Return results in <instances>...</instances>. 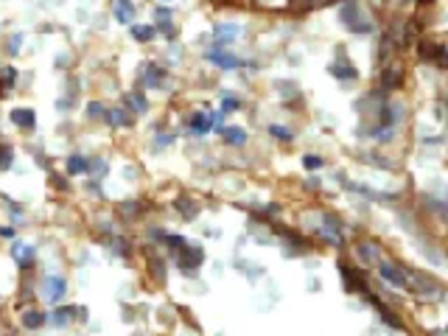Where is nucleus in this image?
<instances>
[{"label": "nucleus", "mask_w": 448, "mask_h": 336, "mask_svg": "<svg viewBox=\"0 0 448 336\" xmlns=\"http://www.w3.org/2000/svg\"><path fill=\"white\" fill-rule=\"evenodd\" d=\"M171 140H174L171 135H160V137H154V146H157V143H160V146H168Z\"/></svg>", "instance_id": "29"}, {"label": "nucleus", "mask_w": 448, "mask_h": 336, "mask_svg": "<svg viewBox=\"0 0 448 336\" xmlns=\"http://www.w3.org/2000/svg\"><path fill=\"white\" fill-rule=\"evenodd\" d=\"M0 236H3V238H14V230H11V227H3V230H0Z\"/></svg>", "instance_id": "30"}, {"label": "nucleus", "mask_w": 448, "mask_h": 336, "mask_svg": "<svg viewBox=\"0 0 448 336\" xmlns=\"http://www.w3.org/2000/svg\"><path fill=\"white\" fill-rule=\"evenodd\" d=\"M179 205L185 208V219H193V216H196V205H193L191 199H185V196H182V199H177V208H179Z\"/></svg>", "instance_id": "25"}, {"label": "nucleus", "mask_w": 448, "mask_h": 336, "mask_svg": "<svg viewBox=\"0 0 448 336\" xmlns=\"http://www.w3.org/2000/svg\"><path fill=\"white\" fill-rule=\"evenodd\" d=\"M70 314H73V308H56V311H53L56 328H67V325H70Z\"/></svg>", "instance_id": "19"}, {"label": "nucleus", "mask_w": 448, "mask_h": 336, "mask_svg": "<svg viewBox=\"0 0 448 336\" xmlns=\"http://www.w3.org/2000/svg\"><path fill=\"white\" fill-rule=\"evenodd\" d=\"M269 135L280 137V140H292V129H286V126H278V123H272V126H269Z\"/></svg>", "instance_id": "24"}, {"label": "nucleus", "mask_w": 448, "mask_h": 336, "mask_svg": "<svg viewBox=\"0 0 448 336\" xmlns=\"http://www.w3.org/2000/svg\"><path fill=\"white\" fill-rule=\"evenodd\" d=\"M401 84V70L398 67H392V70L384 73V90H395Z\"/></svg>", "instance_id": "21"}, {"label": "nucleus", "mask_w": 448, "mask_h": 336, "mask_svg": "<svg viewBox=\"0 0 448 336\" xmlns=\"http://www.w3.org/2000/svg\"><path fill=\"white\" fill-rule=\"evenodd\" d=\"M115 20L123 22V25H135V3L132 0H115Z\"/></svg>", "instance_id": "5"}, {"label": "nucleus", "mask_w": 448, "mask_h": 336, "mask_svg": "<svg viewBox=\"0 0 448 336\" xmlns=\"http://www.w3.org/2000/svg\"><path fill=\"white\" fill-rule=\"evenodd\" d=\"M87 115L98 118V115H104V107H101V104H90V107H87Z\"/></svg>", "instance_id": "28"}, {"label": "nucleus", "mask_w": 448, "mask_h": 336, "mask_svg": "<svg viewBox=\"0 0 448 336\" xmlns=\"http://www.w3.org/2000/svg\"><path fill=\"white\" fill-rule=\"evenodd\" d=\"M205 59L210 64H216V67H224V70H235V67H241V59H235L233 53H227V50H210Z\"/></svg>", "instance_id": "4"}, {"label": "nucleus", "mask_w": 448, "mask_h": 336, "mask_svg": "<svg viewBox=\"0 0 448 336\" xmlns=\"http://www.w3.org/2000/svg\"><path fill=\"white\" fill-rule=\"evenodd\" d=\"M45 320H48V317H45L42 311H25V314H22V325H25V328H31V331L42 328Z\"/></svg>", "instance_id": "16"}, {"label": "nucleus", "mask_w": 448, "mask_h": 336, "mask_svg": "<svg viewBox=\"0 0 448 336\" xmlns=\"http://www.w3.org/2000/svg\"><path fill=\"white\" fill-rule=\"evenodd\" d=\"M107 121L112 123V126H129V118L123 109H109L107 112Z\"/></svg>", "instance_id": "20"}, {"label": "nucleus", "mask_w": 448, "mask_h": 336, "mask_svg": "<svg viewBox=\"0 0 448 336\" xmlns=\"http://www.w3.org/2000/svg\"><path fill=\"white\" fill-rule=\"evenodd\" d=\"M154 34H157L154 25H132V36L137 42H149V39H154Z\"/></svg>", "instance_id": "18"}, {"label": "nucleus", "mask_w": 448, "mask_h": 336, "mask_svg": "<svg viewBox=\"0 0 448 336\" xmlns=\"http://www.w3.org/2000/svg\"><path fill=\"white\" fill-rule=\"evenodd\" d=\"M331 76H336L342 81H350V79H356V67L345 56H336V62L331 64Z\"/></svg>", "instance_id": "8"}, {"label": "nucleus", "mask_w": 448, "mask_h": 336, "mask_svg": "<svg viewBox=\"0 0 448 336\" xmlns=\"http://www.w3.org/2000/svg\"><path fill=\"white\" fill-rule=\"evenodd\" d=\"M154 22H157V31H165V36H168V39H174V36H177V31H174V25H171V8L157 6Z\"/></svg>", "instance_id": "7"}, {"label": "nucleus", "mask_w": 448, "mask_h": 336, "mask_svg": "<svg viewBox=\"0 0 448 336\" xmlns=\"http://www.w3.org/2000/svg\"><path fill=\"white\" fill-rule=\"evenodd\" d=\"M221 137H224L230 146H244V143H247V132H244V129H238V126L221 129Z\"/></svg>", "instance_id": "14"}, {"label": "nucleus", "mask_w": 448, "mask_h": 336, "mask_svg": "<svg viewBox=\"0 0 448 336\" xmlns=\"http://www.w3.org/2000/svg\"><path fill=\"white\" fill-rule=\"evenodd\" d=\"M11 160H14V151L8 146H0V168H11Z\"/></svg>", "instance_id": "23"}, {"label": "nucleus", "mask_w": 448, "mask_h": 336, "mask_svg": "<svg viewBox=\"0 0 448 336\" xmlns=\"http://www.w3.org/2000/svg\"><path fill=\"white\" fill-rule=\"evenodd\" d=\"M378 269H381V278L384 280H390L392 286H406L409 280H406V275H404V269H398V266H392V264H378Z\"/></svg>", "instance_id": "9"}, {"label": "nucleus", "mask_w": 448, "mask_h": 336, "mask_svg": "<svg viewBox=\"0 0 448 336\" xmlns=\"http://www.w3.org/2000/svg\"><path fill=\"white\" fill-rule=\"evenodd\" d=\"M42 292H45V297H48L50 303H59L64 294H67V280L59 278V275H53V278H45Z\"/></svg>", "instance_id": "2"}, {"label": "nucleus", "mask_w": 448, "mask_h": 336, "mask_svg": "<svg viewBox=\"0 0 448 336\" xmlns=\"http://www.w3.org/2000/svg\"><path fill=\"white\" fill-rule=\"evenodd\" d=\"M11 255H14V261L20 266H34V261H36V250L31 244H14V247H11Z\"/></svg>", "instance_id": "6"}, {"label": "nucleus", "mask_w": 448, "mask_h": 336, "mask_svg": "<svg viewBox=\"0 0 448 336\" xmlns=\"http://www.w3.org/2000/svg\"><path fill=\"white\" fill-rule=\"evenodd\" d=\"M126 107L135 109V115L149 112V104H146V98H143L140 93H129V95H126Z\"/></svg>", "instance_id": "17"}, {"label": "nucleus", "mask_w": 448, "mask_h": 336, "mask_svg": "<svg viewBox=\"0 0 448 336\" xmlns=\"http://www.w3.org/2000/svg\"><path fill=\"white\" fill-rule=\"evenodd\" d=\"M238 31H241V25H235V22L216 25V42H219V45H230L233 39H238Z\"/></svg>", "instance_id": "10"}, {"label": "nucleus", "mask_w": 448, "mask_h": 336, "mask_svg": "<svg viewBox=\"0 0 448 336\" xmlns=\"http://www.w3.org/2000/svg\"><path fill=\"white\" fill-rule=\"evenodd\" d=\"M356 255H362V261L364 264H376L378 258H381V250H378L376 244H359V247H356Z\"/></svg>", "instance_id": "13"}, {"label": "nucleus", "mask_w": 448, "mask_h": 336, "mask_svg": "<svg viewBox=\"0 0 448 336\" xmlns=\"http://www.w3.org/2000/svg\"><path fill=\"white\" fill-rule=\"evenodd\" d=\"M87 168H90L87 157H81V154H70V157H67V168H64V171H67V174H84Z\"/></svg>", "instance_id": "15"}, {"label": "nucleus", "mask_w": 448, "mask_h": 336, "mask_svg": "<svg viewBox=\"0 0 448 336\" xmlns=\"http://www.w3.org/2000/svg\"><path fill=\"white\" fill-rule=\"evenodd\" d=\"M213 129V118L205 112H196L191 118V132H196V135H205V132H210Z\"/></svg>", "instance_id": "12"}, {"label": "nucleus", "mask_w": 448, "mask_h": 336, "mask_svg": "<svg viewBox=\"0 0 448 336\" xmlns=\"http://www.w3.org/2000/svg\"><path fill=\"white\" fill-rule=\"evenodd\" d=\"M8 118H11V123H14V126L28 129V132L36 126V112H34V109H28V107H17V109H11V112H8Z\"/></svg>", "instance_id": "3"}, {"label": "nucleus", "mask_w": 448, "mask_h": 336, "mask_svg": "<svg viewBox=\"0 0 448 336\" xmlns=\"http://www.w3.org/2000/svg\"><path fill=\"white\" fill-rule=\"evenodd\" d=\"M303 165H306L308 171H317V168L322 165V160H320V157H314V154H308V157H303Z\"/></svg>", "instance_id": "26"}, {"label": "nucleus", "mask_w": 448, "mask_h": 336, "mask_svg": "<svg viewBox=\"0 0 448 336\" xmlns=\"http://www.w3.org/2000/svg\"><path fill=\"white\" fill-rule=\"evenodd\" d=\"M20 42H22V34H14V36H11V42H8V50H11V53H17Z\"/></svg>", "instance_id": "27"}, {"label": "nucleus", "mask_w": 448, "mask_h": 336, "mask_svg": "<svg viewBox=\"0 0 448 336\" xmlns=\"http://www.w3.org/2000/svg\"><path fill=\"white\" fill-rule=\"evenodd\" d=\"M339 20L348 25L353 34H370L373 31V20L364 14L362 6H356V3H348V6H342L339 11Z\"/></svg>", "instance_id": "1"}, {"label": "nucleus", "mask_w": 448, "mask_h": 336, "mask_svg": "<svg viewBox=\"0 0 448 336\" xmlns=\"http://www.w3.org/2000/svg\"><path fill=\"white\" fill-rule=\"evenodd\" d=\"M238 107H241V104H238V98H235L233 93H224V95H221V112H235Z\"/></svg>", "instance_id": "22"}, {"label": "nucleus", "mask_w": 448, "mask_h": 336, "mask_svg": "<svg viewBox=\"0 0 448 336\" xmlns=\"http://www.w3.org/2000/svg\"><path fill=\"white\" fill-rule=\"evenodd\" d=\"M163 76L165 73L160 70L157 64H146V67H143V84L146 87H160L163 84Z\"/></svg>", "instance_id": "11"}]
</instances>
